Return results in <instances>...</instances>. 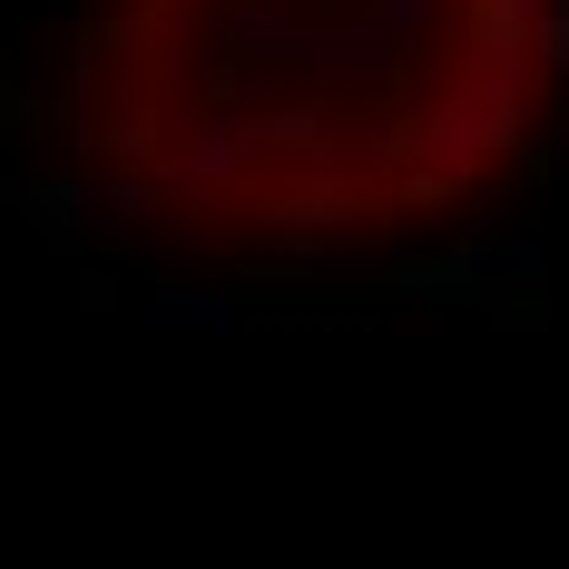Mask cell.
<instances>
[{
  "instance_id": "6da1fadb",
  "label": "cell",
  "mask_w": 569,
  "mask_h": 569,
  "mask_svg": "<svg viewBox=\"0 0 569 569\" xmlns=\"http://www.w3.org/2000/svg\"><path fill=\"white\" fill-rule=\"evenodd\" d=\"M560 0H79L59 148L158 256L383 266L540 187Z\"/></svg>"
}]
</instances>
